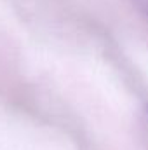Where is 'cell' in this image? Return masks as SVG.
I'll use <instances>...</instances> for the list:
<instances>
[{
	"label": "cell",
	"instance_id": "obj_1",
	"mask_svg": "<svg viewBox=\"0 0 148 150\" xmlns=\"http://www.w3.org/2000/svg\"><path fill=\"white\" fill-rule=\"evenodd\" d=\"M134 2H136L138 9L143 12V16L148 19V0H134Z\"/></svg>",
	"mask_w": 148,
	"mask_h": 150
},
{
	"label": "cell",
	"instance_id": "obj_2",
	"mask_svg": "<svg viewBox=\"0 0 148 150\" xmlns=\"http://www.w3.org/2000/svg\"><path fill=\"white\" fill-rule=\"evenodd\" d=\"M145 124H147V131H148V108H147V113H145Z\"/></svg>",
	"mask_w": 148,
	"mask_h": 150
}]
</instances>
